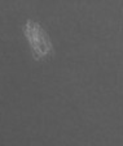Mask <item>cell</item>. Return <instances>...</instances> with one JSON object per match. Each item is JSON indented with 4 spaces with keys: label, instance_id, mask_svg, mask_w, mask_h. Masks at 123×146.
<instances>
[{
    "label": "cell",
    "instance_id": "obj_1",
    "mask_svg": "<svg viewBox=\"0 0 123 146\" xmlns=\"http://www.w3.org/2000/svg\"><path fill=\"white\" fill-rule=\"evenodd\" d=\"M22 29H24L25 36L30 43L33 58L35 60H42L45 56L53 54V46H52L51 38L38 22L29 20Z\"/></svg>",
    "mask_w": 123,
    "mask_h": 146
}]
</instances>
